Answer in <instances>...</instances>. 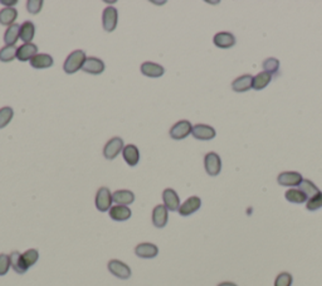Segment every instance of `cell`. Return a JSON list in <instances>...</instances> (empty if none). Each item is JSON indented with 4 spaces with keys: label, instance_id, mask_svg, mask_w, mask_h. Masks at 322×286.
Returning a JSON list of instances; mask_svg holds the SVG:
<instances>
[{
    "label": "cell",
    "instance_id": "3957f363",
    "mask_svg": "<svg viewBox=\"0 0 322 286\" xmlns=\"http://www.w3.org/2000/svg\"><path fill=\"white\" fill-rule=\"evenodd\" d=\"M204 166L210 176H217L222 170V159L217 152H208L204 156Z\"/></svg>",
    "mask_w": 322,
    "mask_h": 286
},
{
    "label": "cell",
    "instance_id": "d6a6232c",
    "mask_svg": "<svg viewBox=\"0 0 322 286\" xmlns=\"http://www.w3.org/2000/svg\"><path fill=\"white\" fill-rule=\"evenodd\" d=\"M23 258L24 261H25L26 266H28V268H31V266L37 264L38 258H39V252H38V250L35 248H29L23 254Z\"/></svg>",
    "mask_w": 322,
    "mask_h": 286
},
{
    "label": "cell",
    "instance_id": "ffe728a7",
    "mask_svg": "<svg viewBox=\"0 0 322 286\" xmlns=\"http://www.w3.org/2000/svg\"><path fill=\"white\" fill-rule=\"evenodd\" d=\"M251 88H253V76L251 74L239 76L232 82V90L236 92H247Z\"/></svg>",
    "mask_w": 322,
    "mask_h": 286
},
{
    "label": "cell",
    "instance_id": "e575fe53",
    "mask_svg": "<svg viewBox=\"0 0 322 286\" xmlns=\"http://www.w3.org/2000/svg\"><path fill=\"white\" fill-rule=\"evenodd\" d=\"M294 282V278L290 272H281L276 278L275 286H291Z\"/></svg>",
    "mask_w": 322,
    "mask_h": 286
},
{
    "label": "cell",
    "instance_id": "836d02e7",
    "mask_svg": "<svg viewBox=\"0 0 322 286\" xmlns=\"http://www.w3.org/2000/svg\"><path fill=\"white\" fill-rule=\"evenodd\" d=\"M306 208L309 210H311V212L322 208V192H319L316 196L309 198L306 202Z\"/></svg>",
    "mask_w": 322,
    "mask_h": 286
},
{
    "label": "cell",
    "instance_id": "52a82bcc",
    "mask_svg": "<svg viewBox=\"0 0 322 286\" xmlns=\"http://www.w3.org/2000/svg\"><path fill=\"white\" fill-rule=\"evenodd\" d=\"M123 148H125L123 146V140L121 138H112V139H110L106 142L105 148H103V156L108 160H112L122 152Z\"/></svg>",
    "mask_w": 322,
    "mask_h": 286
},
{
    "label": "cell",
    "instance_id": "d590c367",
    "mask_svg": "<svg viewBox=\"0 0 322 286\" xmlns=\"http://www.w3.org/2000/svg\"><path fill=\"white\" fill-rule=\"evenodd\" d=\"M10 258L5 254H0V276H4L8 274L10 268Z\"/></svg>",
    "mask_w": 322,
    "mask_h": 286
},
{
    "label": "cell",
    "instance_id": "d6986e66",
    "mask_svg": "<svg viewBox=\"0 0 322 286\" xmlns=\"http://www.w3.org/2000/svg\"><path fill=\"white\" fill-rule=\"evenodd\" d=\"M9 258H10L11 268H13L16 274L23 275V274H25L26 271L29 270V268L26 266L25 261H24L23 258V254H20L19 251H13L10 255H9Z\"/></svg>",
    "mask_w": 322,
    "mask_h": 286
},
{
    "label": "cell",
    "instance_id": "7a4b0ae2",
    "mask_svg": "<svg viewBox=\"0 0 322 286\" xmlns=\"http://www.w3.org/2000/svg\"><path fill=\"white\" fill-rule=\"evenodd\" d=\"M112 193L110 192V189L106 186H101L96 193V198H94V204L100 212H106L110 210L112 207Z\"/></svg>",
    "mask_w": 322,
    "mask_h": 286
},
{
    "label": "cell",
    "instance_id": "83f0119b",
    "mask_svg": "<svg viewBox=\"0 0 322 286\" xmlns=\"http://www.w3.org/2000/svg\"><path fill=\"white\" fill-rule=\"evenodd\" d=\"M272 74H268V72H260L257 76L253 77V88L257 90V91L266 88L270 84V82L272 81Z\"/></svg>",
    "mask_w": 322,
    "mask_h": 286
},
{
    "label": "cell",
    "instance_id": "74e56055",
    "mask_svg": "<svg viewBox=\"0 0 322 286\" xmlns=\"http://www.w3.org/2000/svg\"><path fill=\"white\" fill-rule=\"evenodd\" d=\"M0 3L3 4V6H9L10 8H13V6H15V4L18 3V2H16V0H11V2H8V0H5V2H4V0H1Z\"/></svg>",
    "mask_w": 322,
    "mask_h": 286
},
{
    "label": "cell",
    "instance_id": "8fae6325",
    "mask_svg": "<svg viewBox=\"0 0 322 286\" xmlns=\"http://www.w3.org/2000/svg\"><path fill=\"white\" fill-rule=\"evenodd\" d=\"M191 134L198 140H212L217 135V132L213 126L205 125V124H197L195 126H193Z\"/></svg>",
    "mask_w": 322,
    "mask_h": 286
},
{
    "label": "cell",
    "instance_id": "1f68e13d",
    "mask_svg": "<svg viewBox=\"0 0 322 286\" xmlns=\"http://www.w3.org/2000/svg\"><path fill=\"white\" fill-rule=\"evenodd\" d=\"M263 68H265V72H268L273 76L280 70V60L273 57L267 58V60H263Z\"/></svg>",
    "mask_w": 322,
    "mask_h": 286
},
{
    "label": "cell",
    "instance_id": "6da1fadb",
    "mask_svg": "<svg viewBox=\"0 0 322 286\" xmlns=\"http://www.w3.org/2000/svg\"><path fill=\"white\" fill-rule=\"evenodd\" d=\"M86 52L82 50H73L71 54L67 57V60H64V64H63V71L68 74H76L77 71L82 70L84 62H86Z\"/></svg>",
    "mask_w": 322,
    "mask_h": 286
},
{
    "label": "cell",
    "instance_id": "9a60e30c",
    "mask_svg": "<svg viewBox=\"0 0 322 286\" xmlns=\"http://www.w3.org/2000/svg\"><path fill=\"white\" fill-rule=\"evenodd\" d=\"M82 71L89 74H101L105 71V62L97 57H88L82 67Z\"/></svg>",
    "mask_w": 322,
    "mask_h": 286
},
{
    "label": "cell",
    "instance_id": "f35d334b",
    "mask_svg": "<svg viewBox=\"0 0 322 286\" xmlns=\"http://www.w3.org/2000/svg\"><path fill=\"white\" fill-rule=\"evenodd\" d=\"M218 286H238L234 282H231V281H224V282H220Z\"/></svg>",
    "mask_w": 322,
    "mask_h": 286
},
{
    "label": "cell",
    "instance_id": "d4e9b609",
    "mask_svg": "<svg viewBox=\"0 0 322 286\" xmlns=\"http://www.w3.org/2000/svg\"><path fill=\"white\" fill-rule=\"evenodd\" d=\"M18 18V10L15 8H4L0 10V24L1 26H13L15 19Z\"/></svg>",
    "mask_w": 322,
    "mask_h": 286
},
{
    "label": "cell",
    "instance_id": "4dcf8cb0",
    "mask_svg": "<svg viewBox=\"0 0 322 286\" xmlns=\"http://www.w3.org/2000/svg\"><path fill=\"white\" fill-rule=\"evenodd\" d=\"M14 116L13 108L5 106V108H0V129H3L11 121Z\"/></svg>",
    "mask_w": 322,
    "mask_h": 286
},
{
    "label": "cell",
    "instance_id": "277c9868",
    "mask_svg": "<svg viewBox=\"0 0 322 286\" xmlns=\"http://www.w3.org/2000/svg\"><path fill=\"white\" fill-rule=\"evenodd\" d=\"M108 271L112 274L113 276L118 278H122V280H127V278H131V268L130 266L126 265L125 262L120 260H110L108 261Z\"/></svg>",
    "mask_w": 322,
    "mask_h": 286
},
{
    "label": "cell",
    "instance_id": "8992f818",
    "mask_svg": "<svg viewBox=\"0 0 322 286\" xmlns=\"http://www.w3.org/2000/svg\"><path fill=\"white\" fill-rule=\"evenodd\" d=\"M118 12L115 6H106L102 13V26L103 29L108 33L113 32L117 26Z\"/></svg>",
    "mask_w": 322,
    "mask_h": 286
},
{
    "label": "cell",
    "instance_id": "9c48e42d",
    "mask_svg": "<svg viewBox=\"0 0 322 286\" xmlns=\"http://www.w3.org/2000/svg\"><path fill=\"white\" fill-rule=\"evenodd\" d=\"M304 180V176L299 172H283L278 176L277 182L282 186H299Z\"/></svg>",
    "mask_w": 322,
    "mask_h": 286
},
{
    "label": "cell",
    "instance_id": "ba28073f",
    "mask_svg": "<svg viewBox=\"0 0 322 286\" xmlns=\"http://www.w3.org/2000/svg\"><path fill=\"white\" fill-rule=\"evenodd\" d=\"M200 207H202V200H200L199 197H197V196H193V197L188 198V200L180 206L178 212L181 217H189V216L194 214L195 212H198V210H200Z\"/></svg>",
    "mask_w": 322,
    "mask_h": 286
},
{
    "label": "cell",
    "instance_id": "4fadbf2b",
    "mask_svg": "<svg viewBox=\"0 0 322 286\" xmlns=\"http://www.w3.org/2000/svg\"><path fill=\"white\" fill-rule=\"evenodd\" d=\"M135 254L140 258H154L159 255V248L156 244L150 242H142L135 247Z\"/></svg>",
    "mask_w": 322,
    "mask_h": 286
},
{
    "label": "cell",
    "instance_id": "8d00e7d4",
    "mask_svg": "<svg viewBox=\"0 0 322 286\" xmlns=\"http://www.w3.org/2000/svg\"><path fill=\"white\" fill-rule=\"evenodd\" d=\"M42 0H28V2H26V10L30 14H38L42 10Z\"/></svg>",
    "mask_w": 322,
    "mask_h": 286
},
{
    "label": "cell",
    "instance_id": "5bb4252c",
    "mask_svg": "<svg viewBox=\"0 0 322 286\" xmlns=\"http://www.w3.org/2000/svg\"><path fill=\"white\" fill-rule=\"evenodd\" d=\"M236 37L234 34L229 33V32H219L213 38V43L217 46L218 48L222 50H227V48H232L236 46Z\"/></svg>",
    "mask_w": 322,
    "mask_h": 286
},
{
    "label": "cell",
    "instance_id": "f546056e",
    "mask_svg": "<svg viewBox=\"0 0 322 286\" xmlns=\"http://www.w3.org/2000/svg\"><path fill=\"white\" fill-rule=\"evenodd\" d=\"M16 50L18 48L15 46H6L0 50V60L1 62H11L14 58H16Z\"/></svg>",
    "mask_w": 322,
    "mask_h": 286
},
{
    "label": "cell",
    "instance_id": "30bf717a",
    "mask_svg": "<svg viewBox=\"0 0 322 286\" xmlns=\"http://www.w3.org/2000/svg\"><path fill=\"white\" fill-rule=\"evenodd\" d=\"M169 210L164 204H157L152 210V224L156 228H164L168 224Z\"/></svg>",
    "mask_w": 322,
    "mask_h": 286
},
{
    "label": "cell",
    "instance_id": "2e32d148",
    "mask_svg": "<svg viewBox=\"0 0 322 286\" xmlns=\"http://www.w3.org/2000/svg\"><path fill=\"white\" fill-rule=\"evenodd\" d=\"M108 214H110L111 220H117V222H123V220H127L131 218L132 212L127 206L116 204L111 207V210H108Z\"/></svg>",
    "mask_w": 322,
    "mask_h": 286
},
{
    "label": "cell",
    "instance_id": "cb8c5ba5",
    "mask_svg": "<svg viewBox=\"0 0 322 286\" xmlns=\"http://www.w3.org/2000/svg\"><path fill=\"white\" fill-rule=\"evenodd\" d=\"M20 38V26L19 24H13L8 26L4 33V42L6 46H15L18 40Z\"/></svg>",
    "mask_w": 322,
    "mask_h": 286
},
{
    "label": "cell",
    "instance_id": "603a6c76",
    "mask_svg": "<svg viewBox=\"0 0 322 286\" xmlns=\"http://www.w3.org/2000/svg\"><path fill=\"white\" fill-rule=\"evenodd\" d=\"M112 200L116 204L120 206H130L134 203L135 194L131 190L127 189H121V190H116L112 193Z\"/></svg>",
    "mask_w": 322,
    "mask_h": 286
},
{
    "label": "cell",
    "instance_id": "4316f807",
    "mask_svg": "<svg viewBox=\"0 0 322 286\" xmlns=\"http://www.w3.org/2000/svg\"><path fill=\"white\" fill-rule=\"evenodd\" d=\"M285 197L288 202L295 203V204H302V203L307 202V200H309L304 192H301L300 189L296 188L288 189L287 192L285 193Z\"/></svg>",
    "mask_w": 322,
    "mask_h": 286
},
{
    "label": "cell",
    "instance_id": "e0dca14e",
    "mask_svg": "<svg viewBox=\"0 0 322 286\" xmlns=\"http://www.w3.org/2000/svg\"><path fill=\"white\" fill-rule=\"evenodd\" d=\"M141 74L146 77H151V78H157L161 77L165 74V70L161 64L155 62H144L141 64Z\"/></svg>",
    "mask_w": 322,
    "mask_h": 286
},
{
    "label": "cell",
    "instance_id": "7c38bea8",
    "mask_svg": "<svg viewBox=\"0 0 322 286\" xmlns=\"http://www.w3.org/2000/svg\"><path fill=\"white\" fill-rule=\"evenodd\" d=\"M163 200L164 206L166 207V210H171V212H175V210H179L180 208V198H179L178 193L174 190L173 188H166L163 192Z\"/></svg>",
    "mask_w": 322,
    "mask_h": 286
},
{
    "label": "cell",
    "instance_id": "44dd1931",
    "mask_svg": "<svg viewBox=\"0 0 322 286\" xmlns=\"http://www.w3.org/2000/svg\"><path fill=\"white\" fill-rule=\"evenodd\" d=\"M123 159H125L126 163L130 166H136L139 164L140 160V152L137 149V146L132 144H128L123 148L122 150Z\"/></svg>",
    "mask_w": 322,
    "mask_h": 286
},
{
    "label": "cell",
    "instance_id": "7402d4cb",
    "mask_svg": "<svg viewBox=\"0 0 322 286\" xmlns=\"http://www.w3.org/2000/svg\"><path fill=\"white\" fill-rule=\"evenodd\" d=\"M30 66L35 70H43V68H49L53 66V58L50 54L47 53H38L35 57L31 58Z\"/></svg>",
    "mask_w": 322,
    "mask_h": 286
},
{
    "label": "cell",
    "instance_id": "5b68a950",
    "mask_svg": "<svg viewBox=\"0 0 322 286\" xmlns=\"http://www.w3.org/2000/svg\"><path fill=\"white\" fill-rule=\"evenodd\" d=\"M191 132H193V126H191L190 121L180 120L176 124H174L173 128L170 129V136L174 140H183L186 136H189Z\"/></svg>",
    "mask_w": 322,
    "mask_h": 286
},
{
    "label": "cell",
    "instance_id": "ac0fdd59",
    "mask_svg": "<svg viewBox=\"0 0 322 286\" xmlns=\"http://www.w3.org/2000/svg\"><path fill=\"white\" fill-rule=\"evenodd\" d=\"M38 54V47L33 43H24L16 50V58L20 62H26Z\"/></svg>",
    "mask_w": 322,
    "mask_h": 286
},
{
    "label": "cell",
    "instance_id": "484cf974",
    "mask_svg": "<svg viewBox=\"0 0 322 286\" xmlns=\"http://www.w3.org/2000/svg\"><path fill=\"white\" fill-rule=\"evenodd\" d=\"M35 34V26L33 24V22L25 20L20 26V40L24 43H30L34 38Z\"/></svg>",
    "mask_w": 322,
    "mask_h": 286
},
{
    "label": "cell",
    "instance_id": "f1b7e54d",
    "mask_svg": "<svg viewBox=\"0 0 322 286\" xmlns=\"http://www.w3.org/2000/svg\"><path fill=\"white\" fill-rule=\"evenodd\" d=\"M299 189L301 190V192H304L305 194H306L307 198L314 197V196H316L317 193L321 192V190L317 188L316 184L312 183V182L309 180V179H304V180H302V183L299 186Z\"/></svg>",
    "mask_w": 322,
    "mask_h": 286
}]
</instances>
